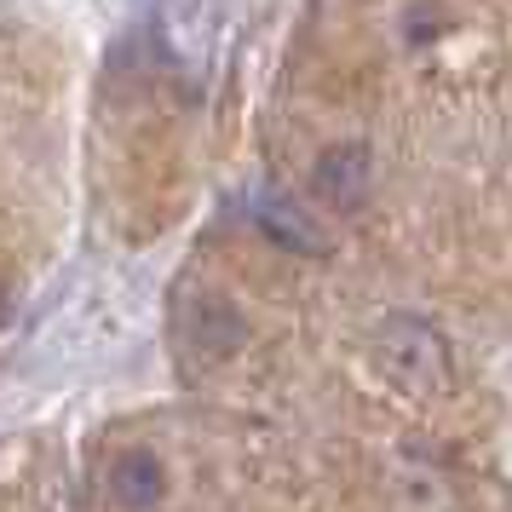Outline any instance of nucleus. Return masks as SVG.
<instances>
[{"label":"nucleus","mask_w":512,"mask_h":512,"mask_svg":"<svg viewBox=\"0 0 512 512\" xmlns=\"http://www.w3.org/2000/svg\"><path fill=\"white\" fill-rule=\"evenodd\" d=\"M374 351H380V363H386L392 380L420 386V392H438L443 374H449V351H443V340L420 317H392V323L380 328Z\"/></svg>","instance_id":"f257e3e1"},{"label":"nucleus","mask_w":512,"mask_h":512,"mask_svg":"<svg viewBox=\"0 0 512 512\" xmlns=\"http://www.w3.org/2000/svg\"><path fill=\"white\" fill-rule=\"evenodd\" d=\"M369 179H374L369 144H334V150H323L317 167H311L317 196H323L328 208H340V213H351L363 196H369Z\"/></svg>","instance_id":"f03ea898"},{"label":"nucleus","mask_w":512,"mask_h":512,"mask_svg":"<svg viewBox=\"0 0 512 512\" xmlns=\"http://www.w3.org/2000/svg\"><path fill=\"white\" fill-rule=\"evenodd\" d=\"M110 495H116L127 512H150L167 495V472L150 449H127L116 466H110Z\"/></svg>","instance_id":"7ed1b4c3"},{"label":"nucleus","mask_w":512,"mask_h":512,"mask_svg":"<svg viewBox=\"0 0 512 512\" xmlns=\"http://www.w3.org/2000/svg\"><path fill=\"white\" fill-rule=\"evenodd\" d=\"M185 328H190V340L202 351H213V357H225V351L242 346V311L225 300H196L185 311Z\"/></svg>","instance_id":"20e7f679"},{"label":"nucleus","mask_w":512,"mask_h":512,"mask_svg":"<svg viewBox=\"0 0 512 512\" xmlns=\"http://www.w3.org/2000/svg\"><path fill=\"white\" fill-rule=\"evenodd\" d=\"M259 219H265V231L277 236V242H288V248H300V254H311V248H317V231H311V225H305V219L288 208L282 196L259 202Z\"/></svg>","instance_id":"39448f33"}]
</instances>
